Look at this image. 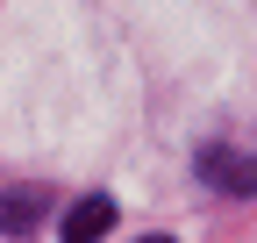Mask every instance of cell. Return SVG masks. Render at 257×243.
Returning a JSON list of instances; mask_svg holds the SVG:
<instances>
[{
	"mask_svg": "<svg viewBox=\"0 0 257 243\" xmlns=\"http://www.w3.org/2000/svg\"><path fill=\"white\" fill-rule=\"evenodd\" d=\"M200 172H207V186H214V193H236V200L257 193V158H243V150H207Z\"/></svg>",
	"mask_w": 257,
	"mask_h": 243,
	"instance_id": "1",
	"label": "cell"
},
{
	"mask_svg": "<svg viewBox=\"0 0 257 243\" xmlns=\"http://www.w3.org/2000/svg\"><path fill=\"white\" fill-rule=\"evenodd\" d=\"M114 229V193H86L72 200V215H64V243H100Z\"/></svg>",
	"mask_w": 257,
	"mask_h": 243,
	"instance_id": "2",
	"label": "cell"
},
{
	"mask_svg": "<svg viewBox=\"0 0 257 243\" xmlns=\"http://www.w3.org/2000/svg\"><path fill=\"white\" fill-rule=\"evenodd\" d=\"M36 207H43L36 193H22V200H8V207H0V222H15V229H22V222H36Z\"/></svg>",
	"mask_w": 257,
	"mask_h": 243,
	"instance_id": "3",
	"label": "cell"
},
{
	"mask_svg": "<svg viewBox=\"0 0 257 243\" xmlns=\"http://www.w3.org/2000/svg\"><path fill=\"white\" fill-rule=\"evenodd\" d=\"M143 243H172V236H143Z\"/></svg>",
	"mask_w": 257,
	"mask_h": 243,
	"instance_id": "4",
	"label": "cell"
}]
</instances>
